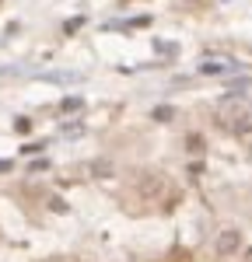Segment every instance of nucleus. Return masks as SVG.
I'll use <instances>...</instances> for the list:
<instances>
[{
    "label": "nucleus",
    "instance_id": "obj_1",
    "mask_svg": "<svg viewBox=\"0 0 252 262\" xmlns=\"http://www.w3.org/2000/svg\"><path fill=\"white\" fill-rule=\"evenodd\" d=\"M133 189H137V196L147 199V203H158V199L168 196V189H172V182H168L165 171H140L137 175V182H133Z\"/></svg>",
    "mask_w": 252,
    "mask_h": 262
},
{
    "label": "nucleus",
    "instance_id": "obj_2",
    "mask_svg": "<svg viewBox=\"0 0 252 262\" xmlns=\"http://www.w3.org/2000/svg\"><path fill=\"white\" fill-rule=\"evenodd\" d=\"M238 248H242V231H238V227L221 231L217 241H214V252H217V255H235Z\"/></svg>",
    "mask_w": 252,
    "mask_h": 262
},
{
    "label": "nucleus",
    "instance_id": "obj_3",
    "mask_svg": "<svg viewBox=\"0 0 252 262\" xmlns=\"http://www.w3.org/2000/svg\"><path fill=\"white\" fill-rule=\"evenodd\" d=\"M231 70H238L235 60H203L200 63V73H231Z\"/></svg>",
    "mask_w": 252,
    "mask_h": 262
},
{
    "label": "nucleus",
    "instance_id": "obj_4",
    "mask_svg": "<svg viewBox=\"0 0 252 262\" xmlns=\"http://www.w3.org/2000/svg\"><path fill=\"white\" fill-rule=\"evenodd\" d=\"M186 150H189V154H203V136H200V133H189V136H186Z\"/></svg>",
    "mask_w": 252,
    "mask_h": 262
},
{
    "label": "nucleus",
    "instance_id": "obj_5",
    "mask_svg": "<svg viewBox=\"0 0 252 262\" xmlns=\"http://www.w3.org/2000/svg\"><path fill=\"white\" fill-rule=\"evenodd\" d=\"M91 171H95V179H109L112 175V164L109 161H91Z\"/></svg>",
    "mask_w": 252,
    "mask_h": 262
},
{
    "label": "nucleus",
    "instance_id": "obj_6",
    "mask_svg": "<svg viewBox=\"0 0 252 262\" xmlns=\"http://www.w3.org/2000/svg\"><path fill=\"white\" fill-rule=\"evenodd\" d=\"M154 119H158V123H172V119H175V109H172V105H158V109H154Z\"/></svg>",
    "mask_w": 252,
    "mask_h": 262
},
{
    "label": "nucleus",
    "instance_id": "obj_7",
    "mask_svg": "<svg viewBox=\"0 0 252 262\" xmlns=\"http://www.w3.org/2000/svg\"><path fill=\"white\" fill-rule=\"evenodd\" d=\"M60 109H63V112H77V109H81V98H74V95H70V98H63V102H60Z\"/></svg>",
    "mask_w": 252,
    "mask_h": 262
},
{
    "label": "nucleus",
    "instance_id": "obj_8",
    "mask_svg": "<svg viewBox=\"0 0 252 262\" xmlns=\"http://www.w3.org/2000/svg\"><path fill=\"white\" fill-rule=\"evenodd\" d=\"M81 25H84V18H81V14H77V18H70V21L63 25V32H67V35H74V32H77Z\"/></svg>",
    "mask_w": 252,
    "mask_h": 262
},
{
    "label": "nucleus",
    "instance_id": "obj_9",
    "mask_svg": "<svg viewBox=\"0 0 252 262\" xmlns=\"http://www.w3.org/2000/svg\"><path fill=\"white\" fill-rule=\"evenodd\" d=\"M49 206H53L56 213H67V203H63V199H60V196H53V199H49Z\"/></svg>",
    "mask_w": 252,
    "mask_h": 262
},
{
    "label": "nucleus",
    "instance_id": "obj_10",
    "mask_svg": "<svg viewBox=\"0 0 252 262\" xmlns=\"http://www.w3.org/2000/svg\"><path fill=\"white\" fill-rule=\"evenodd\" d=\"M14 130H18V133H28V130H32V119H18V123H14Z\"/></svg>",
    "mask_w": 252,
    "mask_h": 262
},
{
    "label": "nucleus",
    "instance_id": "obj_11",
    "mask_svg": "<svg viewBox=\"0 0 252 262\" xmlns=\"http://www.w3.org/2000/svg\"><path fill=\"white\" fill-rule=\"evenodd\" d=\"M42 147H46V143H25V147H21V150H25V154H39V150H42Z\"/></svg>",
    "mask_w": 252,
    "mask_h": 262
},
{
    "label": "nucleus",
    "instance_id": "obj_12",
    "mask_svg": "<svg viewBox=\"0 0 252 262\" xmlns=\"http://www.w3.org/2000/svg\"><path fill=\"white\" fill-rule=\"evenodd\" d=\"M14 168V161H0V171H11Z\"/></svg>",
    "mask_w": 252,
    "mask_h": 262
},
{
    "label": "nucleus",
    "instance_id": "obj_13",
    "mask_svg": "<svg viewBox=\"0 0 252 262\" xmlns=\"http://www.w3.org/2000/svg\"><path fill=\"white\" fill-rule=\"evenodd\" d=\"M186 4H210V0H186Z\"/></svg>",
    "mask_w": 252,
    "mask_h": 262
},
{
    "label": "nucleus",
    "instance_id": "obj_14",
    "mask_svg": "<svg viewBox=\"0 0 252 262\" xmlns=\"http://www.w3.org/2000/svg\"><path fill=\"white\" fill-rule=\"evenodd\" d=\"M249 116H252V105H249Z\"/></svg>",
    "mask_w": 252,
    "mask_h": 262
},
{
    "label": "nucleus",
    "instance_id": "obj_15",
    "mask_svg": "<svg viewBox=\"0 0 252 262\" xmlns=\"http://www.w3.org/2000/svg\"><path fill=\"white\" fill-rule=\"evenodd\" d=\"M53 262H63V259H53Z\"/></svg>",
    "mask_w": 252,
    "mask_h": 262
}]
</instances>
